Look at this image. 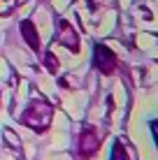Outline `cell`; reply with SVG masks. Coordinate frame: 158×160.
I'll return each instance as SVG.
<instances>
[{
	"mask_svg": "<svg viewBox=\"0 0 158 160\" xmlns=\"http://www.w3.org/2000/svg\"><path fill=\"white\" fill-rule=\"evenodd\" d=\"M21 32H23L26 42L30 44V49L40 51V37H37V30H35V26H33L30 21H21Z\"/></svg>",
	"mask_w": 158,
	"mask_h": 160,
	"instance_id": "obj_5",
	"label": "cell"
},
{
	"mask_svg": "<svg viewBox=\"0 0 158 160\" xmlns=\"http://www.w3.org/2000/svg\"><path fill=\"white\" fill-rule=\"evenodd\" d=\"M112 160H128L126 151H123V146H121V142L114 144V148H112Z\"/></svg>",
	"mask_w": 158,
	"mask_h": 160,
	"instance_id": "obj_7",
	"label": "cell"
},
{
	"mask_svg": "<svg viewBox=\"0 0 158 160\" xmlns=\"http://www.w3.org/2000/svg\"><path fill=\"white\" fill-rule=\"evenodd\" d=\"M93 63H95V68L100 70V72L110 74V72H114V68H116V56H114L112 49H107L105 44H98V47H95Z\"/></svg>",
	"mask_w": 158,
	"mask_h": 160,
	"instance_id": "obj_2",
	"label": "cell"
},
{
	"mask_svg": "<svg viewBox=\"0 0 158 160\" xmlns=\"http://www.w3.org/2000/svg\"><path fill=\"white\" fill-rule=\"evenodd\" d=\"M58 42L61 44H65V47H70L74 51V49L79 47V40H77V32H74V28L72 26L68 23V21H61V23H58Z\"/></svg>",
	"mask_w": 158,
	"mask_h": 160,
	"instance_id": "obj_4",
	"label": "cell"
},
{
	"mask_svg": "<svg viewBox=\"0 0 158 160\" xmlns=\"http://www.w3.org/2000/svg\"><path fill=\"white\" fill-rule=\"evenodd\" d=\"M44 63H47V68H49V72H58V63H56V56H54V53H47V58H44Z\"/></svg>",
	"mask_w": 158,
	"mask_h": 160,
	"instance_id": "obj_9",
	"label": "cell"
},
{
	"mask_svg": "<svg viewBox=\"0 0 158 160\" xmlns=\"http://www.w3.org/2000/svg\"><path fill=\"white\" fill-rule=\"evenodd\" d=\"M14 7H16V0H0V16L9 14Z\"/></svg>",
	"mask_w": 158,
	"mask_h": 160,
	"instance_id": "obj_8",
	"label": "cell"
},
{
	"mask_svg": "<svg viewBox=\"0 0 158 160\" xmlns=\"http://www.w3.org/2000/svg\"><path fill=\"white\" fill-rule=\"evenodd\" d=\"M21 121H23L28 128L37 130V132L47 130L49 121H51V104H47L44 100H35V102H30V107L23 112Z\"/></svg>",
	"mask_w": 158,
	"mask_h": 160,
	"instance_id": "obj_1",
	"label": "cell"
},
{
	"mask_svg": "<svg viewBox=\"0 0 158 160\" xmlns=\"http://www.w3.org/2000/svg\"><path fill=\"white\" fill-rule=\"evenodd\" d=\"M3 135H5V139H7V144L12 146L14 151H19V137H16V135H14V132L9 130V128H5V132H3Z\"/></svg>",
	"mask_w": 158,
	"mask_h": 160,
	"instance_id": "obj_6",
	"label": "cell"
},
{
	"mask_svg": "<svg viewBox=\"0 0 158 160\" xmlns=\"http://www.w3.org/2000/svg\"><path fill=\"white\" fill-rule=\"evenodd\" d=\"M98 146H100V142H98V135H95V130L93 128H86L84 130V135H81V146H79V151H81V156H93V153L98 151Z\"/></svg>",
	"mask_w": 158,
	"mask_h": 160,
	"instance_id": "obj_3",
	"label": "cell"
},
{
	"mask_svg": "<svg viewBox=\"0 0 158 160\" xmlns=\"http://www.w3.org/2000/svg\"><path fill=\"white\" fill-rule=\"evenodd\" d=\"M151 130H154V135H156V142H158V121H154V123H151Z\"/></svg>",
	"mask_w": 158,
	"mask_h": 160,
	"instance_id": "obj_10",
	"label": "cell"
}]
</instances>
